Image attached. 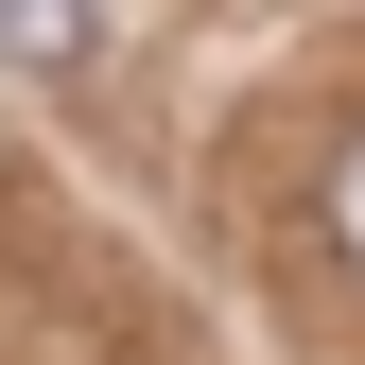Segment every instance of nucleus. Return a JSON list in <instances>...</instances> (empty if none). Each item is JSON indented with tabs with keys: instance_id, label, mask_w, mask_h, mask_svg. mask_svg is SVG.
Segmentation results:
<instances>
[{
	"instance_id": "f03ea898",
	"label": "nucleus",
	"mask_w": 365,
	"mask_h": 365,
	"mask_svg": "<svg viewBox=\"0 0 365 365\" xmlns=\"http://www.w3.org/2000/svg\"><path fill=\"white\" fill-rule=\"evenodd\" d=\"M331 244L365 261V140H348V174H331Z\"/></svg>"
},
{
	"instance_id": "f257e3e1",
	"label": "nucleus",
	"mask_w": 365,
	"mask_h": 365,
	"mask_svg": "<svg viewBox=\"0 0 365 365\" xmlns=\"http://www.w3.org/2000/svg\"><path fill=\"white\" fill-rule=\"evenodd\" d=\"M0 35H18V53H70V35H87V0H0Z\"/></svg>"
}]
</instances>
